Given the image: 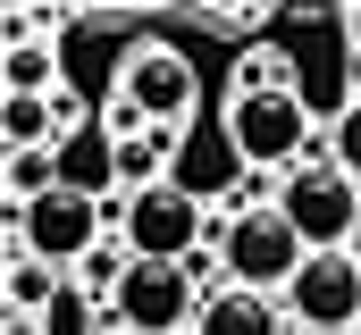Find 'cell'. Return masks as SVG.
I'll list each match as a JSON object with an SVG mask.
<instances>
[{
	"instance_id": "1",
	"label": "cell",
	"mask_w": 361,
	"mask_h": 335,
	"mask_svg": "<svg viewBox=\"0 0 361 335\" xmlns=\"http://www.w3.org/2000/svg\"><path fill=\"white\" fill-rule=\"evenodd\" d=\"M109 227H118V251L126 260H152V268H185L193 251L210 244V218H202V193L193 184H152V193H126L109 201Z\"/></svg>"
},
{
	"instance_id": "2",
	"label": "cell",
	"mask_w": 361,
	"mask_h": 335,
	"mask_svg": "<svg viewBox=\"0 0 361 335\" xmlns=\"http://www.w3.org/2000/svg\"><path fill=\"white\" fill-rule=\"evenodd\" d=\"M328 126H311V101L286 84V92H227V160L235 168H302V151L319 143Z\"/></svg>"
},
{
	"instance_id": "3",
	"label": "cell",
	"mask_w": 361,
	"mask_h": 335,
	"mask_svg": "<svg viewBox=\"0 0 361 335\" xmlns=\"http://www.w3.org/2000/svg\"><path fill=\"white\" fill-rule=\"evenodd\" d=\"M219 260H227V285H244V293H277V302H286V285L302 277L311 244L286 227L277 201H252V210H235V218L219 227Z\"/></svg>"
},
{
	"instance_id": "4",
	"label": "cell",
	"mask_w": 361,
	"mask_h": 335,
	"mask_svg": "<svg viewBox=\"0 0 361 335\" xmlns=\"http://www.w3.org/2000/svg\"><path fill=\"white\" fill-rule=\"evenodd\" d=\"M101 227H109V201H85V193H42L34 210H8V244H25L51 268H85L101 251Z\"/></svg>"
},
{
	"instance_id": "5",
	"label": "cell",
	"mask_w": 361,
	"mask_h": 335,
	"mask_svg": "<svg viewBox=\"0 0 361 335\" xmlns=\"http://www.w3.org/2000/svg\"><path fill=\"white\" fill-rule=\"evenodd\" d=\"M118 101H126L152 134H177L185 118H193V101H202V68L185 59L177 42H143V51L118 68Z\"/></svg>"
},
{
	"instance_id": "6",
	"label": "cell",
	"mask_w": 361,
	"mask_h": 335,
	"mask_svg": "<svg viewBox=\"0 0 361 335\" xmlns=\"http://www.w3.org/2000/svg\"><path fill=\"white\" fill-rule=\"evenodd\" d=\"M277 210H286V227L311 251H345L353 227H361V184L345 168H294L286 193H277Z\"/></svg>"
},
{
	"instance_id": "7",
	"label": "cell",
	"mask_w": 361,
	"mask_h": 335,
	"mask_svg": "<svg viewBox=\"0 0 361 335\" xmlns=\"http://www.w3.org/2000/svg\"><path fill=\"white\" fill-rule=\"evenodd\" d=\"M202 302H210V293L193 285V268H152V260H135L126 285H118V302H109V319L126 335H193Z\"/></svg>"
},
{
	"instance_id": "8",
	"label": "cell",
	"mask_w": 361,
	"mask_h": 335,
	"mask_svg": "<svg viewBox=\"0 0 361 335\" xmlns=\"http://www.w3.org/2000/svg\"><path fill=\"white\" fill-rule=\"evenodd\" d=\"M286 319H302L311 335L361 327V251H311L302 277L286 285Z\"/></svg>"
},
{
	"instance_id": "9",
	"label": "cell",
	"mask_w": 361,
	"mask_h": 335,
	"mask_svg": "<svg viewBox=\"0 0 361 335\" xmlns=\"http://www.w3.org/2000/svg\"><path fill=\"white\" fill-rule=\"evenodd\" d=\"M59 184L85 201H118V134L92 118L85 134H59Z\"/></svg>"
},
{
	"instance_id": "10",
	"label": "cell",
	"mask_w": 361,
	"mask_h": 335,
	"mask_svg": "<svg viewBox=\"0 0 361 335\" xmlns=\"http://www.w3.org/2000/svg\"><path fill=\"white\" fill-rule=\"evenodd\" d=\"M277 327H286V302L277 293H244V285H219L202 302V319H193V335H277Z\"/></svg>"
},
{
	"instance_id": "11",
	"label": "cell",
	"mask_w": 361,
	"mask_h": 335,
	"mask_svg": "<svg viewBox=\"0 0 361 335\" xmlns=\"http://www.w3.org/2000/svg\"><path fill=\"white\" fill-rule=\"evenodd\" d=\"M0 143L8 151H59V109L34 101V92H8L0 101Z\"/></svg>"
},
{
	"instance_id": "12",
	"label": "cell",
	"mask_w": 361,
	"mask_h": 335,
	"mask_svg": "<svg viewBox=\"0 0 361 335\" xmlns=\"http://www.w3.org/2000/svg\"><path fill=\"white\" fill-rule=\"evenodd\" d=\"M51 302H59V268L34 260L25 244H8V319H42Z\"/></svg>"
},
{
	"instance_id": "13",
	"label": "cell",
	"mask_w": 361,
	"mask_h": 335,
	"mask_svg": "<svg viewBox=\"0 0 361 335\" xmlns=\"http://www.w3.org/2000/svg\"><path fill=\"white\" fill-rule=\"evenodd\" d=\"M0 76H8V92H34V101H51V76H59V68H51V42H25V51H8V68H0Z\"/></svg>"
},
{
	"instance_id": "14",
	"label": "cell",
	"mask_w": 361,
	"mask_h": 335,
	"mask_svg": "<svg viewBox=\"0 0 361 335\" xmlns=\"http://www.w3.org/2000/svg\"><path fill=\"white\" fill-rule=\"evenodd\" d=\"M328 168H345L361 184V101H345V109L328 118Z\"/></svg>"
},
{
	"instance_id": "15",
	"label": "cell",
	"mask_w": 361,
	"mask_h": 335,
	"mask_svg": "<svg viewBox=\"0 0 361 335\" xmlns=\"http://www.w3.org/2000/svg\"><path fill=\"white\" fill-rule=\"evenodd\" d=\"M345 84H353L345 101H361V42H353V59H345Z\"/></svg>"
},
{
	"instance_id": "16",
	"label": "cell",
	"mask_w": 361,
	"mask_h": 335,
	"mask_svg": "<svg viewBox=\"0 0 361 335\" xmlns=\"http://www.w3.org/2000/svg\"><path fill=\"white\" fill-rule=\"evenodd\" d=\"M8 335H42V319H8Z\"/></svg>"
},
{
	"instance_id": "17",
	"label": "cell",
	"mask_w": 361,
	"mask_h": 335,
	"mask_svg": "<svg viewBox=\"0 0 361 335\" xmlns=\"http://www.w3.org/2000/svg\"><path fill=\"white\" fill-rule=\"evenodd\" d=\"M109 335H126V327H109Z\"/></svg>"
}]
</instances>
